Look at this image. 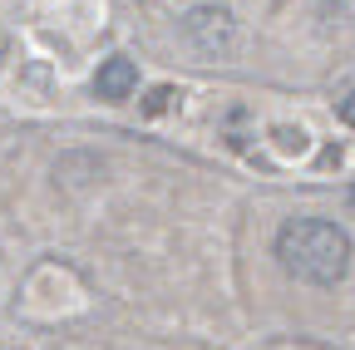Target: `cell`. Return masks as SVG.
<instances>
[{
    "label": "cell",
    "mask_w": 355,
    "mask_h": 350,
    "mask_svg": "<svg viewBox=\"0 0 355 350\" xmlns=\"http://www.w3.org/2000/svg\"><path fill=\"white\" fill-rule=\"evenodd\" d=\"M282 267L306 286H336L350 272V232L326 217H291L277 232Z\"/></svg>",
    "instance_id": "obj_1"
},
{
    "label": "cell",
    "mask_w": 355,
    "mask_h": 350,
    "mask_svg": "<svg viewBox=\"0 0 355 350\" xmlns=\"http://www.w3.org/2000/svg\"><path fill=\"white\" fill-rule=\"evenodd\" d=\"M183 40L198 55L222 60V55H232V45H237V20H232L227 6H198V10L183 15Z\"/></svg>",
    "instance_id": "obj_2"
},
{
    "label": "cell",
    "mask_w": 355,
    "mask_h": 350,
    "mask_svg": "<svg viewBox=\"0 0 355 350\" xmlns=\"http://www.w3.org/2000/svg\"><path fill=\"white\" fill-rule=\"evenodd\" d=\"M133 89H139V64H133V60L114 55V60L99 64V74H94V94H99V99L119 104V99H128Z\"/></svg>",
    "instance_id": "obj_3"
},
{
    "label": "cell",
    "mask_w": 355,
    "mask_h": 350,
    "mask_svg": "<svg viewBox=\"0 0 355 350\" xmlns=\"http://www.w3.org/2000/svg\"><path fill=\"white\" fill-rule=\"evenodd\" d=\"M340 123H345V128H355V94H345V99H340Z\"/></svg>",
    "instance_id": "obj_4"
},
{
    "label": "cell",
    "mask_w": 355,
    "mask_h": 350,
    "mask_svg": "<svg viewBox=\"0 0 355 350\" xmlns=\"http://www.w3.org/2000/svg\"><path fill=\"white\" fill-rule=\"evenodd\" d=\"M168 99H173V94H168V89H153V99H148V114H158V109H163V104H168Z\"/></svg>",
    "instance_id": "obj_5"
},
{
    "label": "cell",
    "mask_w": 355,
    "mask_h": 350,
    "mask_svg": "<svg viewBox=\"0 0 355 350\" xmlns=\"http://www.w3.org/2000/svg\"><path fill=\"white\" fill-rule=\"evenodd\" d=\"M350 202H355V188H350Z\"/></svg>",
    "instance_id": "obj_6"
}]
</instances>
